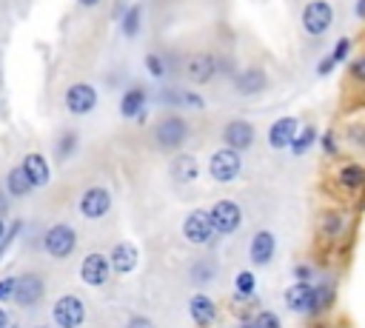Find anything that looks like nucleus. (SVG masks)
<instances>
[{"label": "nucleus", "mask_w": 365, "mask_h": 328, "mask_svg": "<svg viewBox=\"0 0 365 328\" xmlns=\"http://www.w3.org/2000/svg\"><path fill=\"white\" fill-rule=\"evenodd\" d=\"M299 23H302V31L314 40L325 37L334 26V6L328 0H308L302 6V14H299Z\"/></svg>", "instance_id": "obj_1"}, {"label": "nucleus", "mask_w": 365, "mask_h": 328, "mask_svg": "<svg viewBox=\"0 0 365 328\" xmlns=\"http://www.w3.org/2000/svg\"><path fill=\"white\" fill-rule=\"evenodd\" d=\"M182 237H185L191 245H200V248L214 245L217 231H214L211 214H208L205 208H194V211H191V214L182 220Z\"/></svg>", "instance_id": "obj_2"}, {"label": "nucleus", "mask_w": 365, "mask_h": 328, "mask_svg": "<svg viewBox=\"0 0 365 328\" xmlns=\"http://www.w3.org/2000/svg\"><path fill=\"white\" fill-rule=\"evenodd\" d=\"M43 248L48 257L54 260H66L74 254L77 248V231L68 225V222H54L46 234H43Z\"/></svg>", "instance_id": "obj_3"}, {"label": "nucleus", "mask_w": 365, "mask_h": 328, "mask_svg": "<svg viewBox=\"0 0 365 328\" xmlns=\"http://www.w3.org/2000/svg\"><path fill=\"white\" fill-rule=\"evenodd\" d=\"M54 328H80L86 322V302L77 294H63L51 305Z\"/></svg>", "instance_id": "obj_4"}, {"label": "nucleus", "mask_w": 365, "mask_h": 328, "mask_svg": "<svg viewBox=\"0 0 365 328\" xmlns=\"http://www.w3.org/2000/svg\"><path fill=\"white\" fill-rule=\"evenodd\" d=\"M240 171H242V157H240V151H234V148H217L214 154H211V160H208V177L214 180V183H234L237 177H240Z\"/></svg>", "instance_id": "obj_5"}, {"label": "nucleus", "mask_w": 365, "mask_h": 328, "mask_svg": "<svg viewBox=\"0 0 365 328\" xmlns=\"http://www.w3.org/2000/svg\"><path fill=\"white\" fill-rule=\"evenodd\" d=\"M211 222H214V231L217 237H228V234H237L240 225H242V208L237 200H217L211 208Z\"/></svg>", "instance_id": "obj_6"}, {"label": "nucleus", "mask_w": 365, "mask_h": 328, "mask_svg": "<svg viewBox=\"0 0 365 328\" xmlns=\"http://www.w3.org/2000/svg\"><path fill=\"white\" fill-rule=\"evenodd\" d=\"M154 140H157L160 148L174 151V148H180V145L188 140V123H185L182 117H177V114H168V117H163V120L157 123Z\"/></svg>", "instance_id": "obj_7"}, {"label": "nucleus", "mask_w": 365, "mask_h": 328, "mask_svg": "<svg viewBox=\"0 0 365 328\" xmlns=\"http://www.w3.org/2000/svg\"><path fill=\"white\" fill-rule=\"evenodd\" d=\"M43 297H46V280H43V274L26 271V274L17 277V288H14V299H11L14 305L34 308V305H40Z\"/></svg>", "instance_id": "obj_8"}, {"label": "nucleus", "mask_w": 365, "mask_h": 328, "mask_svg": "<svg viewBox=\"0 0 365 328\" xmlns=\"http://www.w3.org/2000/svg\"><path fill=\"white\" fill-rule=\"evenodd\" d=\"M111 211V191L103 185H91L80 194V214L86 220H100Z\"/></svg>", "instance_id": "obj_9"}, {"label": "nucleus", "mask_w": 365, "mask_h": 328, "mask_svg": "<svg viewBox=\"0 0 365 328\" xmlns=\"http://www.w3.org/2000/svg\"><path fill=\"white\" fill-rule=\"evenodd\" d=\"M108 277H111V265H108V257H106V254L91 251V254L83 257V262H80V280H83L86 285L100 288V285L108 282Z\"/></svg>", "instance_id": "obj_10"}, {"label": "nucleus", "mask_w": 365, "mask_h": 328, "mask_svg": "<svg viewBox=\"0 0 365 328\" xmlns=\"http://www.w3.org/2000/svg\"><path fill=\"white\" fill-rule=\"evenodd\" d=\"M63 103H66V108H68L71 114L83 117V114H91V111H94V106H97V91H94V86H88V83H74V86L66 88Z\"/></svg>", "instance_id": "obj_11"}, {"label": "nucleus", "mask_w": 365, "mask_h": 328, "mask_svg": "<svg viewBox=\"0 0 365 328\" xmlns=\"http://www.w3.org/2000/svg\"><path fill=\"white\" fill-rule=\"evenodd\" d=\"M254 137H257V131H254V123H248V120H228L222 128V143H225V148H234V151L251 148Z\"/></svg>", "instance_id": "obj_12"}, {"label": "nucleus", "mask_w": 365, "mask_h": 328, "mask_svg": "<svg viewBox=\"0 0 365 328\" xmlns=\"http://www.w3.org/2000/svg\"><path fill=\"white\" fill-rule=\"evenodd\" d=\"M282 299H285L288 311L314 317V282H294V285H288Z\"/></svg>", "instance_id": "obj_13"}, {"label": "nucleus", "mask_w": 365, "mask_h": 328, "mask_svg": "<svg viewBox=\"0 0 365 328\" xmlns=\"http://www.w3.org/2000/svg\"><path fill=\"white\" fill-rule=\"evenodd\" d=\"M214 74H217V57H214V54L197 51V54H191V57L185 60V77H188L191 83H197V86L211 83Z\"/></svg>", "instance_id": "obj_14"}, {"label": "nucleus", "mask_w": 365, "mask_h": 328, "mask_svg": "<svg viewBox=\"0 0 365 328\" xmlns=\"http://www.w3.org/2000/svg\"><path fill=\"white\" fill-rule=\"evenodd\" d=\"M274 254H277V237L271 231H265V228L257 231L251 237V242H248V260H251V265L265 268L274 260Z\"/></svg>", "instance_id": "obj_15"}, {"label": "nucleus", "mask_w": 365, "mask_h": 328, "mask_svg": "<svg viewBox=\"0 0 365 328\" xmlns=\"http://www.w3.org/2000/svg\"><path fill=\"white\" fill-rule=\"evenodd\" d=\"M188 317H191V322H194L197 328H211V325L217 322L220 311H217V302H214L208 294L197 291V294L188 299Z\"/></svg>", "instance_id": "obj_16"}, {"label": "nucleus", "mask_w": 365, "mask_h": 328, "mask_svg": "<svg viewBox=\"0 0 365 328\" xmlns=\"http://www.w3.org/2000/svg\"><path fill=\"white\" fill-rule=\"evenodd\" d=\"M108 265L114 274H131L137 271L140 265V251L134 242H117L111 251H108Z\"/></svg>", "instance_id": "obj_17"}, {"label": "nucleus", "mask_w": 365, "mask_h": 328, "mask_svg": "<svg viewBox=\"0 0 365 328\" xmlns=\"http://www.w3.org/2000/svg\"><path fill=\"white\" fill-rule=\"evenodd\" d=\"M234 88L245 97H254V94H262L268 88V74L259 68V66H248L242 68L237 77H234Z\"/></svg>", "instance_id": "obj_18"}, {"label": "nucleus", "mask_w": 365, "mask_h": 328, "mask_svg": "<svg viewBox=\"0 0 365 328\" xmlns=\"http://www.w3.org/2000/svg\"><path fill=\"white\" fill-rule=\"evenodd\" d=\"M297 131H299L297 117H279V120H274V123H271V128H268V145H271V148H277V151L291 148V143H294Z\"/></svg>", "instance_id": "obj_19"}, {"label": "nucleus", "mask_w": 365, "mask_h": 328, "mask_svg": "<svg viewBox=\"0 0 365 328\" xmlns=\"http://www.w3.org/2000/svg\"><path fill=\"white\" fill-rule=\"evenodd\" d=\"M317 228H319V237H322V240H331V242H334V240H339V237L345 234V228H348V214L339 211V208H328V211L319 214Z\"/></svg>", "instance_id": "obj_20"}, {"label": "nucleus", "mask_w": 365, "mask_h": 328, "mask_svg": "<svg viewBox=\"0 0 365 328\" xmlns=\"http://www.w3.org/2000/svg\"><path fill=\"white\" fill-rule=\"evenodd\" d=\"M23 171L29 174V180H31V185L34 188H43V185H48V180H51V168H48V163H46V157L43 154H37V151H31V154H26L23 157Z\"/></svg>", "instance_id": "obj_21"}, {"label": "nucleus", "mask_w": 365, "mask_h": 328, "mask_svg": "<svg viewBox=\"0 0 365 328\" xmlns=\"http://www.w3.org/2000/svg\"><path fill=\"white\" fill-rule=\"evenodd\" d=\"M336 185L342 188V191H348V194H356L362 185H365V165L362 163H345V165H339V171H336Z\"/></svg>", "instance_id": "obj_22"}, {"label": "nucleus", "mask_w": 365, "mask_h": 328, "mask_svg": "<svg viewBox=\"0 0 365 328\" xmlns=\"http://www.w3.org/2000/svg\"><path fill=\"white\" fill-rule=\"evenodd\" d=\"M168 171H171L174 183H194V180L200 177V163H197L191 154H177V157L171 160Z\"/></svg>", "instance_id": "obj_23"}, {"label": "nucleus", "mask_w": 365, "mask_h": 328, "mask_svg": "<svg viewBox=\"0 0 365 328\" xmlns=\"http://www.w3.org/2000/svg\"><path fill=\"white\" fill-rule=\"evenodd\" d=\"M348 54H351V37H339L336 43H334V48L322 57V63L317 66V74L319 77H325V74H331L342 60H348Z\"/></svg>", "instance_id": "obj_24"}, {"label": "nucleus", "mask_w": 365, "mask_h": 328, "mask_svg": "<svg viewBox=\"0 0 365 328\" xmlns=\"http://www.w3.org/2000/svg\"><path fill=\"white\" fill-rule=\"evenodd\" d=\"M143 108H145V88L143 86H131L120 100V114L125 120H134V117L143 114Z\"/></svg>", "instance_id": "obj_25"}, {"label": "nucleus", "mask_w": 365, "mask_h": 328, "mask_svg": "<svg viewBox=\"0 0 365 328\" xmlns=\"http://www.w3.org/2000/svg\"><path fill=\"white\" fill-rule=\"evenodd\" d=\"M31 191H34V185H31L29 174L23 171V165H14L6 174V194H11V197H29Z\"/></svg>", "instance_id": "obj_26"}, {"label": "nucleus", "mask_w": 365, "mask_h": 328, "mask_svg": "<svg viewBox=\"0 0 365 328\" xmlns=\"http://www.w3.org/2000/svg\"><path fill=\"white\" fill-rule=\"evenodd\" d=\"M254 294H257V277H254L251 268H245L234 277V297L242 302V299H251Z\"/></svg>", "instance_id": "obj_27"}, {"label": "nucleus", "mask_w": 365, "mask_h": 328, "mask_svg": "<svg viewBox=\"0 0 365 328\" xmlns=\"http://www.w3.org/2000/svg\"><path fill=\"white\" fill-rule=\"evenodd\" d=\"M317 125H299V131H297V137H294V143H291V154L294 157H302L305 151H311V145L317 143Z\"/></svg>", "instance_id": "obj_28"}, {"label": "nucleus", "mask_w": 365, "mask_h": 328, "mask_svg": "<svg viewBox=\"0 0 365 328\" xmlns=\"http://www.w3.org/2000/svg\"><path fill=\"white\" fill-rule=\"evenodd\" d=\"M331 302H334V285H328V282L314 285V317L325 314L331 308Z\"/></svg>", "instance_id": "obj_29"}, {"label": "nucleus", "mask_w": 365, "mask_h": 328, "mask_svg": "<svg viewBox=\"0 0 365 328\" xmlns=\"http://www.w3.org/2000/svg\"><path fill=\"white\" fill-rule=\"evenodd\" d=\"M214 274H217V265H214L211 260H197V262L191 265V277H194V282H197V285L211 282V280H214Z\"/></svg>", "instance_id": "obj_30"}, {"label": "nucleus", "mask_w": 365, "mask_h": 328, "mask_svg": "<svg viewBox=\"0 0 365 328\" xmlns=\"http://www.w3.org/2000/svg\"><path fill=\"white\" fill-rule=\"evenodd\" d=\"M120 20H123V34H125V37H134V34L140 31V6H128V9L120 14Z\"/></svg>", "instance_id": "obj_31"}, {"label": "nucleus", "mask_w": 365, "mask_h": 328, "mask_svg": "<svg viewBox=\"0 0 365 328\" xmlns=\"http://www.w3.org/2000/svg\"><path fill=\"white\" fill-rule=\"evenodd\" d=\"M74 148H77V134L74 131H63L60 140H57V157L66 160V157L74 154Z\"/></svg>", "instance_id": "obj_32"}, {"label": "nucleus", "mask_w": 365, "mask_h": 328, "mask_svg": "<svg viewBox=\"0 0 365 328\" xmlns=\"http://www.w3.org/2000/svg\"><path fill=\"white\" fill-rule=\"evenodd\" d=\"M145 68L154 80H163L165 77V60L160 54H145Z\"/></svg>", "instance_id": "obj_33"}, {"label": "nucleus", "mask_w": 365, "mask_h": 328, "mask_svg": "<svg viewBox=\"0 0 365 328\" xmlns=\"http://www.w3.org/2000/svg\"><path fill=\"white\" fill-rule=\"evenodd\" d=\"M319 145H322V154H325V157H336V154H339V143H336V134H334L331 128L319 137Z\"/></svg>", "instance_id": "obj_34"}, {"label": "nucleus", "mask_w": 365, "mask_h": 328, "mask_svg": "<svg viewBox=\"0 0 365 328\" xmlns=\"http://www.w3.org/2000/svg\"><path fill=\"white\" fill-rule=\"evenodd\" d=\"M254 328H282V322H279V317L274 311H259L254 317Z\"/></svg>", "instance_id": "obj_35"}, {"label": "nucleus", "mask_w": 365, "mask_h": 328, "mask_svg": "<svg viewBox=\"0 0 365 328\" xmlns=\"http://www.w3.org/2000/svg\"><path fill=\"white\" fill-rule=\"evenodd\" d=\"M14 288H17V277H3L0 280V305L14 299Z\"/></svg>", "instance_id": "obj_36"}, {"label": "nucleus", "mask_w": 365, "mask_h": 328, "mask_svg": "<svg viewBox=\"0 0 365 328\" xmlns=\"http://www.w3.org/2000/svg\"><path fill=\"white\" fill-rule=\"evenodd\" d=\"M348 74H351L356 83H365V54H359V57H354V60L348 63Z\"/></svg>", "instance_id": "obj_37"}, {"label": "nucleus", "mask_w": 365, "mask_h": 328, "mask_svg": "<svg viewBox=\"0 0 365 328\" xmlns=\"http://www.w3.org/2000/svg\"><path fill=\"white\" fill-rule=\"evenodd\" d=\"M311 280H314V268L308 262L294 265V282H311Z\"/></svg>", "instance_id": "obj_38"}, {"label": "nucleus", "mask_w": 365, "mask_h": 328, "mask_svg": "<svg viewBox=\"0 0 365 328\" xmlns=\"http://www.w3.org/2000/svg\"><path fill=\"white\" fill-rule=\"evenodd\" d=\"M125 328H157L145 314H131L128 319H125Z\"/></svg>", "instance_id": "obj_39"}, {"label": "nucleus", "mask_w": 365, "mask_h": 328, "mask_svg": "<svg viewBox=\"0 0 365 328\" xmlns=\"http://www.w3.org/2000/svg\"><path fill=\"white\" fill-rule=\"evenodd\" d=\"M17 231H20V222H14V225H11L9 231H6V240L0 242V260H3V254H6V248H9L11 242H14V237H17Z\"/></svg>", "instance_id": "obj_40"}, {"label": "nucleus", "mask_w": 365, "mask_h": 328, "mask_svg": "<svg viewBox=\"0 0 365 328\" xmlns=\"http://www.w3.org/2000/svg\"><path fill=\"white\" fill-rule=\"evenodd\" d=\"M6 214H9V197H6L3 191H0V217L6 220Z\"/></svg>", "instance_id": "obj_41"}, {"label": "nucleus", "mask_w": 365, "mask_h": 328, "mask_svg": "<svg viewBox=\"0 0 365 328\" xmlns=\"http://www.w3.org/2000/svg\"><path fill=\"white\" fill-rule=\"evenodd\" d=\"M354 14H356L359 20H365V0H356V3H354Z\"/></svg>", "instance_id": "obj_42"}, {"label": "nucleus", "mask_w": 365, "mask_h": 328, "mask_svg": "<svg viewBox=\"0 0 365 328\" xmlns=\"http://www.w3.org/2000/svg\"><path fill=\"white\" fill-rule=\"evenodd\" d=\"M11 322H9V314L3 311V305H0V328H9Z\"/></svg>", "instance_id": "obj_43"}, {"label": "nucleus", "mask_w": 365, "mask_h": 328, "mask_svg": "<svg viewBox=\"0 0 365 328\" xmlns=\"http://www.w3.org/2000/svg\"><path fill=\"white\" fill-rule=\"evenodd\" d=\"M6 231H9V225H6V220H3V217H0V242H3V240H6Z\"/></svg>", "instance_id": "obj_44"}, {"label": "nucleus", "mask_w": 365, "mask_h": 328, "mask_svg": "<svg viewBox=\"0 0 365 328\" xmlns=\"http://www.w3.org/2000/svg\"><path fill=\"white\" fill-rule=\"evenodd\" d=\"M77 3H80V6H88V9H91V6H97L100 0H77Z\"/></svg>", "instance_id": "obj_45"}, {"label": "nucleus", "mask_w": 365, "mask_h": 328, "mask_svg": "<svg viewBox=\"0 0 365 328\" xmlns=\"http://www.w3.org/2000/svg\"><path fill=\"white\" fill-rule=\"evenodd\" d=\"M240 328H254V319H242V322H240Z\"/></svg>", "instance_id": "obj_46"}, {"label": "nucleus", "mask_w": 365, "mask_h": 328, "mask_svg": "<svg viewBox=\"0 0 365 328\" xmlns=\"http://www.w3.org/2000/svg\"><path fill=\"white\" fill-rule=\"evenodd\" d=\"M34 328H48V325H34Z\"/></svg>", "instance_id": "obj_47"}, {"label": "nucleus", "mask_w": 365, "mask_h": 328, "mask_svg": "<svg viewBox=\"0 0 365 328\" xmlns=\"http://www.w3.org/2000/svg\"><path fill=\"white\" fill-rule=\"evenodd\" d=\"M9 328H20V325H9Z\"/></svg>", "instance_id": "obj_48"}]
</instances>
